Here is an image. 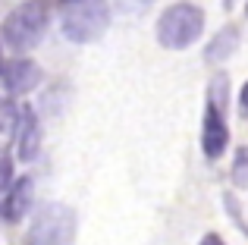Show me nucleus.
I'll return each instance as SVG.
<instances>
[{
  "label": "nucleus",
  "instance_id": "12",
  "mask_svg": "<svg viewBox=\"0 0 248 245\" xmlns=\"http://www.w3.org/2000/svg\"><path fill=\"white\" fill-rule=\"evenodd\" d=\"M223 204L230 208V217L239 223V230H242V233H248V227L242 223V214H239V204H236V198H232V195H223Z\"/></svg>",
  "mask_w": 248,
  "mask_h": 245
},
{
  "label": "nucleus",
  "instance_id": "5",
  "mask_svg": "<svg viewBox=\"0 0 248 245\" xmlns=\"http://www.w3.org/2000/svg\"><path fill=\"white\" fill-rule=\"evenodd\" d=\"M41 82V66L25 57H13L3 63V94L6 98H19V94L38 88Z\"/></svg>",
  "mask_w": 248,
  "mask_h": 245
},
{
  "label": "nucleus",
  "instance_id": "11",
  "mask_svg": "<svg viewBox=\"0 0 248 245\" xmlns=\"http://www.w3.org/2000/svg\"><path fill=\"white\" fill-rule=\"evenodd\" d=\"M232 183L239 189H248V145H242L232 157Z\"/></svg>",
  "mask_w": 248,
  "mask_h": 245
},
{
  "label": "nucleus",
  "instance_id": "15",
  "mask_svg": "<svg viewBox=\"0 0 248 245\" xmlns=\"http://www.w3.org/2000/svg\"><path fill=\"white\" fill-rule=\"evenodd\" d=\"M126 6H135V10H141V6H148V3H154V0H123Z\"/></svg>",
  "mask_w": 248,
  "mask_h": 245
},
{
  "label": "nucleus",
  "instance_id": "9",
  "mask_svg": "<svg viewBox=\"0 0 248 245\" xmlns=\"http://www.w3.org/2000/svg\"><path fill=\"white\" fill-rule=\"evenodd\" d=\"M239 38H242V31H239V25H223V29L217 31V35L211 38V44L204 47V60L207 63H226L232 54H236L239 47Z\"/></svg>",
  "mask_w": 248,
  "mask_h": 245
},
{
  "label": "nucleus",
  "instance_id": "8",
  "mask_svg": "<svg viewBox=\"0 0 248 245\" xmlns=\"http://www.w3.org/2000/svg\"><path fill=\"white\" fill-rule=\"evenodd\" d=\"M16 154L22 160H35L38 148H41V122H38V113L31 107H22L19 110V126H16Z\"/></svg>",
  "mask_w": 248,
  "mask_h": 245
},
{
  "label": "nucleus",
  "instance_id": "3",
  "mask_svg": "<svg viewBox=\"0 0 248 245\" xmlns=\"http://www.w3.org/2000/svg\"><path fill=\"white\" fill-rule=\"evenodd\" d=\"M201 31H204V13H201V6L188 3V0L167 6L157 19V44L167 50L192 47L201 38Z\"/></svg>",
  "mask_w": 248,
  "mask_h": 245
},
{
  "label": "nucleus",
  "instance_id": "4",
  "mask_svg": "<svg viewBox=\"0 0 248 245\" xmlns=\"http://www.w3.org/2000/svg\"><path fill=\"white\" fill-rule=\"evenodd\" d=\"M76 230H79L76 211L66 208V204L50 201L44 208H38V214L31 217L29 233H25V245H73Z\"/></svg>",
  "mask_w": 248,
  "mask_h": 245
},
{
  "label": "nucleus",
  "instance_id": "1",
  "mask_svg": "<svg viewBox=\"0 0 248 245\" xmlns=\"http://www.w3.org/2000/svg\"><path fill=\"white\" fill-rule=\"evenodd\" d=\"M57 10H60L63 35L73 44L97 41L110 25L107 0H57Z\"/></svg>",
  "mask_w": 248,
  "mask_h": 245
},
{
  "label": "nucleus",
  "instance_id": "13",
  "mask_svg": "<svg viewBox=\"0 0 248 245\" xmlns=\"http://www.w3.org/2000/svg\"><path fill=\"white\" fill-rule=\"evenodd\" d=\"M239 107H242V117H248V82L242 85V94H239Z\"/></svg>",
  "mask_w": 248,
  "mask_h": 245
},
{
  "label": "nucleus",
  "instance_id": "14",
  "mask_svg": "<svg viewBox=\"0 0 248 245\" xmlns=\"http://www.w3.org/2000/svg\"><path fill=\"white\" fill-rule=\"evenodd\" d=\"M198 245H226V242H223V239H220V236H217V233H207V236H204V239H201Z\"/></svg>",
  "mask_w": 248,
  "mask_h": 245
},
{
  "label": "nucleus",
  "instance_id": "10",
  "mask_svg": "<svg viewBox=\"0 0 248 245\" xmlns=\"http://www.w3.org/2000/svg\"><path fill=\"white\" fill-rule=\"evenodd\" d=\"M226 88H230V76L226 73H217L211 79V88H207V101H211L214 107H220L223 113H226V104H230V92H226Z\"/></svg>",
  "mask_w": 248,
  "mask_h": 245
},
{
  "label": "nucleus",
  "instance_id": "2",
  "mask_svg": "<svg viewBox=\"0 0 248 245\" xmlns=\"http://www.w3.org/2000/svg\"><path fill=\"white\" fill-rule=\"evenodd\" d=\"M50 19V0H25L3 19V47L10 54H25L44 38Z\"/></svg>",
  "mask_w": 248,
  "mask_h": 245
},
{
  "label": "nucleus",
  "instance_id": "7",
  "mask_svg": "<svg viewBox=\"0 0 248 245\" xmlns=\"http://www.w3.org/2000/svg\"><path fill=\"white\" fill-rule=\"evenodd\" d=\"M31 201H35V183H31L29 176H22V179H16V183L3 192L0 214H3L6 223H16V220H22V217L29 214Z\"/></svg>",
  "mask_w": 248,
  "mask_h": 245
},
{
  "label": "nucleus",
  "instance_id": "6",
  "mask_svg": "<svg viewBox=\"0 0 248 245\" xmlns=\"http://www.w3.org/2000/svg\"><path fill=\"white\" fill-rule=\"evenodd\" d=\"M226 141H230V129H226L223 110L214 107L207 101L204 107V122H201V151H204L207 160H217L220 154L226 151Z\"/></svg>",
  "mask_w": 248,
  "mask_h": 245
}]
</instances>
